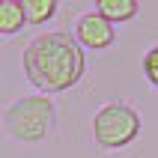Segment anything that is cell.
I'll use <instances>...</instances> for the list:
<instances>
[{"instance_id":"cell-1","label":"cell","mask_w":158,"mask_h":158,"mask_svg":"<svg viewBox=\"0 0 158 158\" xmlns=\"http://www.w3.org/2000/svg\"><path fill=\"white\" fill-rule=\"evenodd\" d=\"M24 78L39 93H66L84 78L87 60L78 39L66 30H48L30 39V45L21 54Z\"/></svg>"},{"instance_id":"cell-2","label":"cell","mask_w":158,"mask_h":158,"mask_svg":"<svg viewBox=\"0 0 158 158\" xmlns=\"http://www.w3.org/2000/svg\"><path fill=\"white\" fill-rule=\"evenodd\" d=\"M54 123H57V107L54 98L45 93L36 96H21L3 110V128L12 140L18 143H39L51 134Z\"/></svg>"},{"instance_id":"cell-3","label":"cell","mask_w":158,"mask_h":158,"mask_svg":"<svg viewBox=\"0 0 158 158\" xmlns=\"http://www.w3.org/2000/svg\"><path fill=\"white\" fill-rule=\"evenodd\" d=\"M140 134V114L125 102H107L93 116V137L102 149H125Z\"/></svg>"},{"instance_id":"cell-4","label":"cell","mask_w":158,"mask_h":158,"mask_svg":"<svg viewBox=\"0 0 158 158\" xmlns=\"http://www.w3.org/2000/svg\"><path fill=\"white\" fill-rule=\"evenodd\" d=\"M72 36L78 39V45L84 48V51H105V48L114 45L116 27L110 24L107 18H102L96 9H89V12H81L78 15Z\"/></svg>"},{"instance_id":"cell-5","label":"cell","mask_w":158,"mask_h":158,"mask_svg":"<svg viewBox=\"0 0 158 158\" xmlns=\"http://www.w3.org/2000/svg\"><path fill=\"white\" fill-rule=\"evenodd\" d=\"M93 9L116 27V24H125V21H131L137 15L140 0H93Z\"/></svg>"},{"instance_id":"cell-6","label":"cell","mask_w":158,"mask_h":158,"mask_svg":"<svg viewBox=\"0 0 158 158\" xmlns=\"http://www.w3.org/2000/svg\"><path fill=\"white\" fill-rule=\"evenodd\" d=\"M18 3L27 24H48L60 9V0H18Z\"/></svg>"},{"instance_id":"cell-7","label":"cell","mask_w":158,"mask_h":158,"mask_svg":"<svg viewBox=\"0 0 158 158\" xmlns=\"http://www.w3.org/2000/svg\"><path fill=\"white\" fill-rule=\"evenodd\" d=\"M27 27L24 12H21V3L12 0V3H0V36H15Z\"/></svg>"},{"instance_id":"cell-8","label":"cell","mask_w":158,"mask_h":158,"mask_svg":"<svg viewBox=\"0 0 158 158\" xmlns=\"http://www.w3.org/2000/svg\"><path fill=\"white\" fill-rule=\"evenodd\" d=\"M140 69H143V78H146V81L152 84V87L158 89V45H152L149 51L143 54Z\"/></svg>"},{"instance_id":"cell-9","label":"cell","mask_w":158,"mask_h":158,"mask_svg":"<svg viewBox=\"0 0 158 158\" xmlns=\"http://www.w3.org/2000/svg\"><path fill=\"white\" fill-rule=\"evenodd\" d=\"M0 3H12V0H0Z\"/></svg>"}]
</instances>
